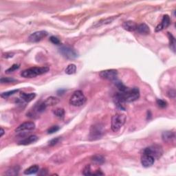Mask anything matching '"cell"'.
I'll return each mask as SVG.
<instances>
[{
    "label": "cell",
    "instance_id": "17",
    "mask_svg": "<svg viewBox=\"0 0 176 176\" xmlns=\"http://www.w3.org/2000/svg\"><path fill=\"white\" fill-rule=\"evenodd\" d=\"M137 26H138V25L134 22H132V21H127V22H124L123 24V28L129 32L135 31Z\"/></svg>",
    "mask_w": 176,
    "mask_h": 176
},
{
    "label": "cell",
    "instance_id": "16",
    "mask_svg": "<svg viewBox=\"0 0 176 176\" xmlns=\"http://www.w3.org/2000/svg\"><path fill=\"white\" fill-rule=\"evenodd\" d=\"M135 31L138 33V34L147 35L150 33V29H149V26L145 24H141L140 25L137 26Z\"/></svg>",
    "mask_w": 176,
    "mask_h": 176
},
{
    "label": "cell",
    "instance_id": "11",
    "mask_svg": "<svg viewBox=\"0 0 176 176\" xmlns=\"http://www.w3.org/2000/svg\"><path fill=\"white\" fill-rule=\"evenodd\" d=\"M35 128V124L33 122H26L21 124L19 127H17L15 129V132L17 133H24V131H30L34 130Z\"/></svg>",
    "mask_w": 176,
    "mask_h": 176
},
{
    "label": "cell",
    "instance_id": "13",
    "mask_svg": "<svg viewBox=\"0 0 176 176\" xmlns=\"http://www.w3.org/2000/svg\"><path fill=\"white\" fill-rule=\"evenodd\" d=\"M170 23H171V19H170L169 16L167 15H164L162 17V19L161 23L156 26L155 31L160 32V31L164 29L167 28L170 25Z\"/></svg>",
    "mask_w": 176,
    "mask_h": 176
},
{
    "label": "cell",
    "instance_id": "19",
    "mask_svg": "<svg viewBox=\"0 0 176 176\" xmlns=\"http://www.w3.org/2000/svg\"><path fill=\"white\" fill-rule=\"evenodd\" d=\"M39 170V167L38 165H33L29 168H28L25 171H24V173L26 175H31V174H35L37 173Z\"/></svg>",
    "mask_w": 176,
    "mask_h": 176
},
{
    "label": "cell",
    "instance_id": "35",
    "mask_svg": "<svg viewBox=\"0 0 176 176\" xmlns=\"http://www.w3.org/2000/svg\"><path fill=\"white\" fill-rule=\"evenodd\" d=\"M92 175H104V173H102L101 170H97V171H96V173H92Z\"/></svg>",
    "mask_w": 176,
    "mask_h": 176
},
{
    "label": "cell",
    "instance_id": "34",
    "mask_svg": "<svg viewBox=\"0 0 176 176\" xmlns=\"http://www.w3.org/2000/svg\"><path fill=\"white\" fill-rule=\"evenodd\" d=\"M169 96L171 98H175V91L174 89H171L168 92Z\"/></svg>",
    "mask_w": 176,
    "mask_h": 176
},
{
    "label": "cell",
    "instance_id": "30",
    "mask_svg": "<svg viewBox=\"0 0 176 176\" xmlns=\"http://www.w3.org/2000/svg\"><path fill=\"white\" fill-rule=\"evenodd\" d=\"M60 129V127L59 126H52L51 127L50 129L47 130V133H54L55 132H57Z\"/></svg>",
    "mask_w": 176,
    "mask_h": 176
},
{
    "label": "cell",
    "instance_id": "22",
    "mask_svg": "<svg viewBox=\"0 0 176 176\" xmlns=\"http://www.w3.org/2000/svg\"><path fill=\"white\" fill-rule=\"evenodd\" d=\"M53 114H54V116L59 118H62L64 117L65 111L62 108H57L53 110Z\"/></svg>",
    "mask_w": 176,
    "mask_h": 176
},
{
    "label": "cell",
    "instance_id": "37",
    "mask_svg": "<svg viewBox=\"0 0 176 176\" xmlns=\"http://www.w3.org/2000/svg\"><path fill=\"white\" fill-rule=\"evenodd\" d=\"M3 134H4V130H3L2 128H1V134H0V137H2Z\"/></svg>",
    "mask_w": 176,
    "mask_h": 176
},
{
    "label": "cell",
    "instance_id": "9",
    "mask_svg": "<svg viewBox=\"0 0 176 176\" xmlns=\"http://www.w3.org/2000/svg\"><path fill=\"white\" fill-rule=\"evenodd\" d=\"M100 76L102 79L109 81H115L118 77V71L116 70L111 69L101 71L99 73Z\"/></svg>",
    "mask_w": 176,
    "mask_h": 176
},
{
    "label": "cell",
    "instance_id": "32",
    "mask_svg": "<svg viewBox=\"0 0 176 176\" xmlns=\"http://www.w3.org/2000/svg\"><path fill=\"white\" fill-rule=\"evenodd\" d=\"M83 174L85 175H92V173H91V170H90V166L89 165H87L85 168H84L83 170Z\"/></svg>",
    "mask_w": 176,
    "mask_h": 176
},
{
    "label": "cell",
    "instance_id": "33",
    "mask_svg": "<svg viewBox=\"0 0 176 176\" xmlns=\"http://www.w3.org/2000/svg\"><path fill=\"white\" fill-rule=\"evenodd\" d=\"M61 140L60 137H57V138H55L54 139H52L50 142H49V145L50 146H54L56 145L57 143H59V142Z\"/></svg>",
    "mask_w": 176,
    "mask_h": 176
},
{
    "label": "cell",
    "instance_id": "36",
    "mask_svg": "<svg viewBox=\"0 0 176 176\" xmlns=\"http://www.w3.org/2000/svg\"><path fill=\"white\" fill-rule=\"evenodd\" d=\"M5 58H9V57H13V53H6L4 54L3 56Z\"/></svg>",
    "mask_w": 176,
    "mask_h": 176
},
{
    "label": "cell",
    "instance_id": "4",
    "mask_svg": "<svg viewBox=\"0 0 176 176\" xmlns=\"http://www.w3.org/2000/svg\"><path fill=\"white\" fill-rule=\"evenodd\" d=\"M86 97L82 91L76 90L73 93L70 99V104L75 107H80L84 105Z\"/></svg>",
    "mask_w": 176,
    "mask_h": 176
},
{
    "label": "cell",
    "instance_id": "23",
    "mask_svg": "<svg viewBox=\"0 0 176 176\" xmlns=\"http://www.w3.org/2000/svg\"><path fill=\"white\" fill-rule=\"evenodd\" d=\"M19 170V167H13V168L10 169L9 170L7 171V172L6 173V175H18Z\"/></svg>",
    "mask_w": 176,
    "mask_h": 176
},
{
    "label": "cell",
    "instance_id": "1",
    "mask_svg": "<svg viewBox=\"0 0 176 176\" xmlns=\"http://www.w3.org/2000/svg\"><path fill=\"white\" fill-rule=\"evenodd\" d=\"M115 96L119 98L125 103H131L133 102L136 100H138L140 97V90L138 88L133 87V88H127L126 91L124 92H118Z\"/></svg>",
    "mask_w": 176,
    "mask_h": 176
},
{
    "label": "cell",
    "instance_id": "8",
    "mask_svg": "<svg viewBox=\"0 0 176 176\" xmlns=\"http://www.w3.org/2000/svg\"><path fill=\"white\" fill-rule=\"evenodd\" d=\"M59 52L63 56L70 59H75L78 57V54L74 49L70 46H62L59 48Z\"/></svg>",
    "mask_w": 176,
    "mask_h": 176
},
{
    "label": "cell",
    "instance_id": "27",
    "mask_svg": "<svg viewBox=\"0 0 176 176\" xmlns=\"http://www.w3.org/2000/svg\"><path fill=\"white\" fill-rule=\"evenodd\" d=\"M19 68V66L18 64H14L11 67H10V68H8V69L6 70V73H7V74L12 73V72H15V70H18Z\"/></svg>",
    "mask_w": 176,
    "mask_h": 176
},
{
    "label": "cell",
    "instance_id": "6",
    "mask_svg": "<svg viewBox=\"0 0 176 176\" xmlns=\"http://www.w3.org/2000/svg\"><path fill=\"white\" fill-rule=\"evenodd\" d=\"M104 129L103 125L101 124H95L91 127L89 138L91 140H95L101 138L103 135Z\"/></svg>",
    "mask_w": 176,
    "mask_h": 176
},
{
    "label": "cell",
    "instance_id": "2",
    "mask_svg": "<svg viewBox=\"0 0 176 176\" xmlns=\"http://www.w3.org/2000/svg\"><path fill=\"white\" fill-rule=\"evenodd\" d=\"M50 68L47 66L43 67H34V68H28L22 72L21 75L22 77L24 78H34V77L37 76L44 74L48 72Z\"/></svg>",
    "mask_w": 176,
    "mask_h": 176
},
{
    "label": "cell",
    "instance_id": "18",
    "mask_svg": "<svg viewBox=\"0 0 176 176\" xmlns=\"http://www.w3.org/2000/svg\"><path fill=\"white\" fill-rule=\"evenodd\" d=\"M35 96H36V94H35V93H29V94H27V93L22 92L20 94V97L22 98V100L24 102H26V103H29V102L32 101L35 98Z\"/></svg>",
    "mask_w": 176,
    "mask_h": 176
},
{
    "label": "cell",
    "instance_id": "10",
    "mask_svg": "<svg viewBox=\"0 0 176 176\" xmlns=\"http://www.w3.org/2000/svg\"><path fill=\"white\" fill-rule=\"evenodd\" d=\"M47 35V32L44 30L35 32L29 36L28 41L31 42V43H37V42L41 41Z\"/></svg>",
    "mask_w": 176,
    "mask_h": 176
},
{
    "label": "cell",
    "instance_id": "7",
    "mask_svg": "<svg viewBox=\"0 0 176 176\" xmlns=\"http://www.w3.org/2000/svg\"><path fill=\"white\" fill-rule=\"evenodd\" d=\"M59 102L60 101L59 98L54 97V96H50V97L46 98V100L43 102V103L39 104V106L37 107V110L38 112H43V111H45V110L47 107L54 106V105H57Z\"/></svg>",
    "mask_w": 176,
    "mask_h": 176
},
{
    "label": "cell",
    "instance_id": "29",
    "mask_svg": "<svg viewBox=\"0 0 176 176\" xmlns=\"http://www.w3.org/2000/svg\"><path fill=\"white\" fill-rule=\"evenodd\" d=\"M15 79H14L13 78H1L0 81H1V83H13L15 81Z\"/></svg>",
    "mask_w": 176,
    "mask_h": 176
},
{
    "label": "cell",
    "instance_id": "24",
    "mask_svg": "<svg viewBox=\"0 0 176 176\" xmlns=\"http://www.w3.org/2000/svg\"><path fill=\"white\" fill-rule=\"evenodd\" d=\"M115 85L118 88V89L119 90V92H124V91H126L128 88L124 84H123V83L120 81H116V82Z\"/></svg>",
    "mask_w": 176,
    "mask_h": 176
},
{
    "label": "cell",
    "instance_id": "21",
    "mask_svg": "<svg viewBox=\"0 0 176 176\" xmlns=\"http://www.w3.org/2000/svg\"><path fill=\"white\" fill-rule=\"evenodd\" d=\"M76 66L74 64L68 65L66 69V73L67 74L69 75L74 74L76 72Z\"/></svg>",
    "mask_w": 176,
    "mask_h": 176
},
{
    "label": "cell",
    "instance_id": "25",
    "mask_svg": "<svg viewBox=\"0 0 176 176\" xmlns=\"http://www.w3.org/2000/svg\"><path fill=\"white\" fill-rule=\"evenodd\" d=\"M92 160L94 162L97 163V164H103L105 161V159L102 156H100V155H96V156H94L92 158Z\"/></svg>",
    "mask_w": 176,
    "mask_h": 176
},
{
    "label": "cell",
    "instance_id": "12",
    "mask_svg": "<svg viewBox=\"0 0 176 176\" xmlns=\"http://www.w3.org/2000/svg\"><path fill=\"white\" fill-rule=\"evenodd\" d=\"M155 162V159L152 156H149L148 154H142V156L141 157V163L142 165L145 168H148L150 167L154 164Z\"/></svg>",
    "mask_w": 176,
    "mask_h": 176
},
{
    "label": "cell",
    "instance_id": "14",
    "mask_svg": "<svg viewBox=\"0 0 176 176\" xmlns=\"http://www.w3.org/2000/svg\"><path fill=\"white\" fill-rule=\"evenodd\" d=\"M39 140V138L37 135H30V136L27 137V138H24V140H21L20 142H19V145H30V144L35 143Z\"/></svg>",
    "mask_w": 176,
    "mask_h": 176
},
{
    "label": "cell",
    "instance_id": "5",
    "mask_svg": "<svg viewBox=\"0 0 176 176\" xmlns=\"http://www.w3.org/2000/svg\"><path fill=\"white\" fill-rule=\"evenodd\" d=\"M142 151H143L142 154L149 155V156H152L155 160L159 159L163 154V150L162 147L157 145H154L145 148Z\"/></svg>",
    "mask_w": 176,
    "mask_h": 176
},
{
    "label": "cell",
    "instance_id": "20",
    "mask_svg": "<svg viewBox=\"0 0 176 176\" xmlns=\"http://www.w3.org/2000/svg\"><path fill=\"white\" fill-rule=\"evenodd\" d=\"M168 37H169V47L173 52L175 53V39L173 36V35L171 34V33L168 32Z\"/></svg>",
    "mask_w": 176,
    "mask_h": 176
},
{
    "label": "cell",
    "instance_id": "26",
    "mask_svg": "<svg viewBox=\"0 0 176 176\" xmlns=\"http://www.w3.org/2000/svg\"><path fill=\"white\" fill-rule=\"evenodd\" d=\"M18 91H19L18 89H14V90L8 91H6V92L2 93V94H1V96L3 98H6V97H8V96H12V95L15 94V93L18 92Z\"/></svg>",
    "mask_w": 176,
    "mask_h": 176
},
{
    "label": "cell",
    "instance_id": "28",
    "mask_svg": "<svg viewBox=\"0 0 176 176\" xmlns=\"http://www.w3.org/2000/svg\"><path fill=\"white\" fill-rule=\"evenodd\" d=\"M156 103H157L158 107H161V108H164V107H166L167 106V103L165 101H164V100L157 99Z\"/></svg>",
    "mask_w": 176,
    "mask_h": 176
},
{
    "label": "cell",
    "instance_id": "3",
    "mask_svg": "<svg viewBox=\"0 0 176 176\" xmlns=\"http://www.w3.org/2000/svg\"><path fill=\"white\" fill-rule=\"evenodd\" d=\"M126 121V116L123 114H116L112 118L111 122V128L114 132L119 131L122 127L124 125Z\"/></svg>",
    "mask_w": 176,
    "mask_h": 176
},
{
    "label": "cell",
    "instance_id": "15",
    "mask_svg": "<svg viewBox=\"0 0 176 176\" xmlns=\"http://www.w3.org/2000/svg\"><path fill=\"white\" fill-rule=\"evenodd\" d=\"M175 138V133L173 131H164L162 134V138L163 141L165 142H172Z\"/></svg>",
    "mask_w": 176,
    "mask_h": 176
},
{
    "label": "cell",
    "instance_id": "31",
    "mask_svg": "<svg viewBox=\"0 0 176 176\" xmlns=\"http://www.w3.org/2000/svg\"><path fill=\"white\" fill-rule=\"evenodd\" d=\"M50 41L53 44H55V45H59V44H61V41H60V40L57 37L54 36L50 37Z\"/></svg>",
    "mask_w": 176,
    "mask_h": 176
}]
</instances>
